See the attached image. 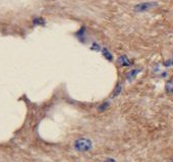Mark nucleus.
Returning <instances> with one entry per match:
<instances>
[{
  "label": "nucleus",
  "instance_id": "1",
  "mask_svg": "<svg viewBox=\"0 0 173 162\" xmlns=\"http://www.w3.org/2000/svg\"><path fill=\"white\" fill-rule=\"evenodd\" d=\"M74 149L76 151H79V152H86V151H90L93 147V143L91 140H89V139H85V138H82V139H78L74 144Z\"/></svg>",
  "mask_w": 173,
  "mask_h": 162
},
{
  "label": "nucleus",
  "instance_id": "2",
  "mask_svg": "<svg viewBox=\"0 0 173 162\" xmlns=\"http://www.w3.org/2000/svg\"><path fill=\"white\" fill-rule=\"evenodd\" d=\"M158 5L157 2H154V1H151V2H143V3H139V4L135 5V10L136 12H144V11H148L150 9L156 7V6Z\"/></svg>",
  "mask_w": 173,
  "mask_h": 162
},
{
  "label": "nucleus",
  "instance_id": "3",
  "mask_svg": "<svg viewBox=\"0 0 173 162\" xmlns=\"http://www.w3.org/2000/svg\"><path fill=\"white\" fill-rule=\"evenodd\" d=\"M117 62L121 67H129V65H131V60L126 55H121L117 59Z\"/></svg>",
  "mask_w": 173,
  "mask_h": 162
},
{
  "label": "nucleus",
  "instance_id": "4",
  "mask_svg": "<svg viewBox=\"0 0 173 162\" xmlns=\"http://www.w3.org/2000/svg\"><path fill=\"white\" fill-rule=\"evenodd\" d=\"M141 71H142L141 68H135L129 72H127V75H126V80H127L128 82H131L132 80H135V79L136 78V75L141 72Z\"/></svg>",
  "mask_w": 173,
  "mask_h": 162
},
{
  "label": "nucleus",
  "instance_id": "5",
  "mask_svg": "<svg viewBox=\"0 0 173 162\" xmlns=\"http://www.w3.org/2000/svg\"><path fill=\"white\" fill-rule=\"evenodd\" d=\"M165 91L167 94L173 95V80H170V81H168L167 83H166Z\"/></svg>",
  "mask_w": 173,
  "mask_h": 162
},
{
  "label": "nucleus",
  "instance_id": "6",
  "mask_svg": "<svg viewBox=\"0 0 173 162\" xmlns=\"http://www.w3.org/2000/svg\"><path fill=\"white\" fill-rule=\"evenodd\" d=\"M102 54H103V56H104V57H105L106 59H107V60H109V61H112L113 56H112V54L110 53V52L108 51V49L103 48V49H102Z\"/></svg>",
  "mask_w": 173,
  "mask_h": 162
},
{
  "label": "nucleus",
  "instance_id": "7",
  "mask_svg": "<svg viewBox=\"0 0 173 162\" xmlns=\"http://www.w3.org/2000/svg\"><path fill=\"white\" fill-rule=\"evenodd\" d=\"M121 90H122L121 84H120V83H118V84L116 85V87H115V89H114V91L112 92V97L114 98V97H116V96H118L119 94L121 93Z\"/></svg>",
  "mask_w": 173,
  "mask_h": 162
},
{
  "label": "nucleus",
  "instance_id": "8",
  "mask_svg": "<svg viewBox=\"0 0 173 162\" xmlns=\"http://www.w3.org/2000/svg\"><path fill=\"white\" fill-rule=\"evenodd\" d=\"M75 35H76V37L79 39V40L84 42V41H85V40H84V39H85V28H82L78 33H76Z\"/></svg>",
  "mask_w": 173,
  "mask_h": 162
},
{
  "label": "nucleus",
  "instance_id": "9",
  "mask_svg": "<svg viewBox=\"0 0 173 162\" xmlns=\"http://www.w3.org/2000/svg\"><path fill=\"white\" fill-rule=\"evenodd\" d=\"M109 105H110V103H109L108 101H104V102H103V103L98 107V111H105L106 109L109 107Z\"/></svg>",
  "mask_w": 173,
  "mask_h": 162
},
{
  "label": "nucleus",
  "instance_id": "10",
  "mask_svg": "<svg viewBox=\"0 0 173 162\" xmlns=\"http://www.w3.org/2000/svg\"><path fill=\"white\" fill-rule=\"evenodd\" d=\"M34 24L35 25H44L45 24V21L43 18H37L34 19Z\"/></svg>",
  "mask_w": 173,
  "mask_h": 162
},
{
  "label": "nucleus",
  "instance_id": "11",
  "mask_svg": "<svg viewBox=\"0 0 173 162\" xmlns=\"http://www.w3.org/2000/svg\"><path fill=\"white\" fill-rule=\"evenodd\" d=\"M92 49L93 50H96V51H99V50H101V48H100V46L97 44V43H94L92 46Z\"/></svg>",
  "mask_w": 173,
  "mask_h": 162
},
{
  "label": "nucleus",
  "instance_id": "12",
  "mask_svg": "<svg viewBox=\"0 0 173 162\" xmlns=\"http://www.w3.org/2000/svg\"><path fill=\"white\" fill-rule=\"evenodd\" d=\"M170 62H165V65L166 67H169V65H172L173 64V58H172V60H169Z\"/></svg>",
  "mask_w": 173,
  "mask_h": 162
},
{
  "label": "nucleus",
  "instance_id": "13",
  "mask_svg": "<svg viewBox=\"0 0 173 162\" xmlns=\"http://www.w3.org/2000/svg\"><path fill=\"white\" fill-rule=\"evenodd\" d=\"M104 162H116L114 159H112V158H109V159H106Z\"/></svg>",
  "mask_w": 173,
  "mask_h": 162
},
{
  "label": "nucleus",
  "instance_id": "14",
  "mask_svg": "<svg viewBox=\"0 0 173 162\" xmlns=\"http://www.w3.org/2000/svg\"><path fill=\"white\" fill-rule=\"evenodd\" d=\"M171 162H173V159H172V160H171Z\"/></svg>",
  "mask_w": 173,
  "mask_h": 162
}]
</instances>
